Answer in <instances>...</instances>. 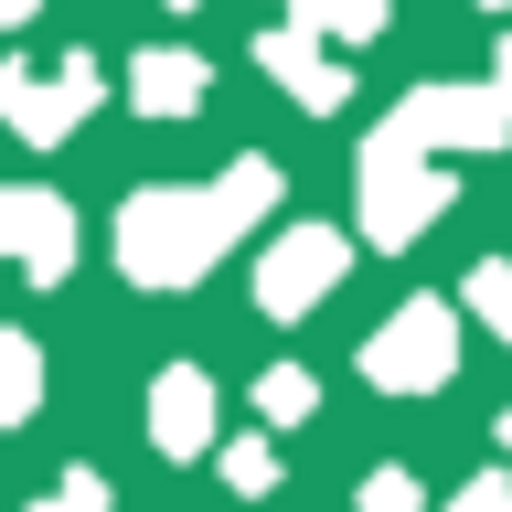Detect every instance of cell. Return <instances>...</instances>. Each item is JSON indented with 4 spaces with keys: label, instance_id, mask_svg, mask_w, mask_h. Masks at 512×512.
Here are the masks:
<instances>
[{
    "label": "cell",
    "instance_id": "1",
    "mask_svg": "<svg viewBox=\"0 0 512 512\" xmlns=\"http://www.w3.org/2000/svg\"><path fill=\"white\" fill-rule=\"evenodd\" d=\"M160 438H182V448L203 438V384H192V374H182V384H160Z\"/></svg>",
    "mask_w": 512,
    "mask_h": 512
},
{
    "label": "cell",
    "instance_id": "2",
    "mask_svg": "<svg viewBox=\"0 0 512 512\" xmlns=\"http://www.w3.org/2000/svg\"><path fill=\"white\" fill-rule=\"evenodd\" d=\"M32 406V342H0V416Z\"/></svg>",
    "mask_w": 512,
    "mask_h": 512
},
{
    "label": "cell",
    "instance_id": "3",
    "mask_svg": "<svg viewBox=\"0 0 512 512\" xmlns=\"http://www.w3.org/2000/svg\"><path fill=\"white\" fill-rule=\"evenodd\" d=\"M139 86H150V107H192V64H139Z\"/></svg>",
    "mask_w": 512,
    "mask_h": 512
},
{
    "label": "cell",
    "instance_id": "4",
    "mask_svg": "<svg viewBox=\"0 0 512 512\" xmlns=\"http://www.w3.org/2000/svg\"><path fill=\"white\" fill-rule=\"evenodd\" d=\"M22 11H32V0H0V32H11V22H22Z\"/></svg>",
    "mask_w": 512,
    "mask_h": 512
}]
</instances>
